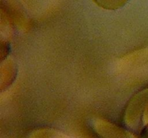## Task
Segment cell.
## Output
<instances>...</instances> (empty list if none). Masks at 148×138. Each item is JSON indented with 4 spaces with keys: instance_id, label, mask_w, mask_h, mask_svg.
<instances>
[{
    "instance_id": "1",
    "label": "cell",
    "mask_w": 148,
    "mask_h": 138,
    "mask_svg": "<svg viewBox=\"0 0 148 138\" xmlns=\"http://www.w3.org/2000/svg\"><path fill=\"white\" fill-rule=\"evenodd\" d=\"M94 2L102 8L116 10L124 7L130 0H93Z\"/></svg>"
}]
</instances>
